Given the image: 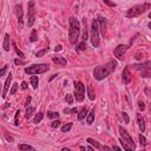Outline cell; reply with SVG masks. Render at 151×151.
Returning <instances> with one entry per match:
<instances>
[{"mask_svg": "<svg viewBox=\"0 0 151 151\" xmlns=\"http://www.w3.org/2000/svg\"><path fill=\"white\" fill-rule=\"evenodd\" d=\"M60 124H61V122L60 120H53L52 123H51V127H53V129H55V127H58V126H60Z\"/></svg>", "mask_w": 151, "mask_h": 151, "instance_id": "obj_30", "label": "cell"}, {"mask_svg": "<svg viewBox=\"0 0 151 151\" xmlns=\"http://www.w3.org/2000/svg\"><path fill=\"white\" fill-rule=\"evenodd\" d=\"M119 134H120V143H122V146H123V149L124 150H134L136 149V145H134V143H133V140H132V138H131V136L129 134V132L125 130V129H123L122 126H119Z\"/></svg>", "mask_w": 151, "mask_h": 151, "instance_id": "obj_3", "label": "cell"}, {"mask_svg": "<svg viewBox=\"0 0 151 151\" xmlns=\"http://www.w3.org/2000/svg\"><path fill=\"white\" fill-rule=\"evenodd\" d=\"M71 113H78V109L77 107H72L71 109Z\"/></svg>", "mask_w": 151, "mask_h": 151, "instance_id": "obj_44", "label": "cell"}, {"mask_svg": "<svg viewBox=\"0 0 151 151\" xmlns=\"http://www.w3.org/2000/svg\"><path fill=\"white\" fill-rule=\"evenodd\" d=\"M17 90H18V84H13V85H12V88H11V91H9V94H14V93L17 92Z\"/></svg>", "mask_w": 151, "mask_h": 151, "instance_id": "obj_33", "label": "cell"}, {"mask_svg": "<svg viewBox=\"0 0 151 151\" xmlns=\"http://www.w3.org/2000/svg\"><path fill=\"white\" fill-rule=\"evenodd\" d=\"M54 51H55V52H58V51H61V45H58V46L54 48Z\"/></svg>", "mask_w": 151, "mask_h": 151, "instance_id": "obj_45", "label": "cell"}, {"mask_svg": "<svg viewBox=\"0 0 151 151\" xmlns=\"http://www.w3.org/2000/svg\"><path fill=\"white\" fill-rule=\"evenodd\" d=\"M14 64H15V65H24L25 61H22V60H20V59H15V60H14Z\"/></svg>", "mask_w": 151, "mask_h": 151, "instance_id": "obj_40", "label": "cell"}, {"mask_svg": "<svg viewBox=\"0 0 151 151\" xmlns=\"http://www.w3.org/2000/svg\"><path fill=\"white\" fill-rule=\"evenodd\" d=\"M107 6H110V7H114L116 6V4L114 2H112V1H110V0H103Z\"/></svg>", "mask_w": 151, "mask_h": 151, "instance_id": "obj_38", "label": "cell"}, {"mask_svg": "<svg viewBox=\"0 0 151 151\" xmlns=\"http://www.w3.org/2000/svg\"><path fill=\"white\" fill-rule=\"evenodd\" d=\"M74 96L78 101H81L85 97V85L81 81H74Z\"/></svg>", "mask_w": 151, "mask_h": 151, "instance_id": "obj_8", "label": "cell"}, {"mask_svg": "<svg viewBox=\"0 0 151 151\" xmlns=\"http://www.w3.org/2000/svg\"><path fill=\"white\" fill-rule=\"evenodd\" d=\"M18 149L19 150H31V151H34V147L31 146V145H27V144H19Z\"/></svg>", "mask_w": 151, "mask_h": 151, "instance_id": "obj_23", "label": "cell"}, {"mask_svg": "<svg viewBox=\"0 0 151 151\" xmlns=\"http://www.w3.org/2000/svg\"><path fill=\"white\" fill-rule=\"evenodd\" d=\"M97 20H98V25L100 27V31H101L103 35H105V33H106V20H105V18L99 17Z\"/></svg>", "mask_w": 151, "mask_h": 151, "instance_id": "obj_14", "label": "cell"}, {"mask_svg": "<svg viewBox=\"0 0 151 151\" xmlns=\"http://www.w3.org/2000/svg\"><path fill=\"white\" fill-rule=\"evenodd\" d=\"M87 116V107H81V110H80V112H79V114H78V119L79 120H83L85 117Z\"/></svg>", "mask_w": 151, "mask_h": 151, "instance_id": "obj_20", "label": "cell"}, {"mask_svg": "<svg viewBox=\"0 0 151 151\" xmlns=\"http://www.w3.org/2000/svg\"><path fill=\"white\" fill-rule=\"evenodd\" d=\"M35 20V9H34V1L31 0L28 2V8H27V26L32 27Z\"/></svg>", "mask_w": 151, "mask_h": 151, "instance_id": "obj_9", "label": "cell"}, {"mask_svg": "<svg viewBox=\"0 0 151 151\" xmlns=\"http://www.w3.org/2000/svg\"><path fill=\"white\" fill-rule=\"evenodd\" d=\"M122 116H123V118H124V122H125L126 124H129V123H130V118H129L127 113H126V112H122Z\"/></svg>", "mask_w": 151, "mask_h": 151, "instance_id": "obj_35", "label": "cell"}, {"mask_svg": "<svg viewBox=\"0 0 151 151\" xmlns=\"http://www.w3.org/2000/svg\"><path fill=\"white\" fill-rule=\"evenodd\" d=\"M31 85L33 86V88H37L38 87V84H39V79H38V77L34 74V76H32L31 77Z\"/></svg>", "mask_w": 151, "mask_h": 151, "instance_id": "obj_22", "label": "cell"}, {"mask_svg": "<svg viewBox=\"0 0 151 151\" xmlns=\"http://www.w3.org/2000/svg\"><path fill=\"white\" fill-rule=\"evenodd\" d=\"M150 112H151V104H150Z\"/></svg>", "mask_w": 151, "mask_h": 151, "instance_id": "obj_53", "label": "cell"}, {"mask_svg": "<svg viewBox=\"0 0 151 151\" xmlns=\"http://www.w3.org/2000/svg\"><path fill=\"white\" fill-rule=\"evenodd\" d=\"M117 68V61L111 60L105 65L101 66H97L93 71V76L97 80H103L104 78H106L109 74H111L114 70Z\"/></svg>", "mask_w": 151, "mask_h": 151, "instance_id": "obj_1", "label": "cell"}, {"mask_svg": "<svg viewBox=\"0 0 151 151\" xmlns=\"http://www.w3.org/2000/svg\"><path fill=\"white\" fill-rule=\"evenodd\" d=\"M122 78H123V81H124V84H129V83L131 81V73H130L129 66H126V67L123 70V74H122Z\"/></svg>", "mask_w": 151, "mask_h": 151, "instance_id": "obj_12", "label": "cell"}, {"mask_svg": "<svg viewBox=\"0 0 151 151\" xmlns=\"http://www.w3.org/2000/svg\"><path fill=\"white\" fill-rule=\"evenodd\" d=\"M33 112H34V107H27V109H26V114H25V118L29 119Z\"/></svg>", "mask_w": 151, "mask_h": 151, "instance_id": "obj_26", "label": "cell"}, {"mask_svg": "<svg viewBox=\"0 0 151 151\" xmlns=\"http://www.w3.org/2000/svg\"><path fill=\"white\" fill-rule=\"evenodd\" d=\"M149 27H150V29H151V21L149 22Z\"/></svg>", "mask_w": 151, "mask_h": 151, "instance_id": "obj_51", "label": "cell"}, {"mask_svg": "<svg viewBox=\"0 0 151 151\" xmlns=\"http://www.w3.org/2000/svg\"><path fill=\"white\" fill-rule=\"evenodd\" d=\"M50 70V66L47 64H33L25 68V73L34 76V74H41Z\"/></svg>", "mask_w": 151, "mask_h": 151, "instance_id": "obj_4", "label": "cell"}, {"mask_svg": "<svg viewBox=\"0 0 151 151\" xmlns=\"http://www.w3.org/2000/svg\"><path fill=\"white\" fill-rule=\"evenodd\" d=\"M65 100L67 101V104H72V103H73V98H72V94H66V97H65Z\"/></svg>", "mask_w": 151, "mask_h": 151, "instance_id": "obj_34", "label": "cell"}, {"mask_svg": "<svg viewBox=\"0 0 151 151\" xmlns=\"http://www.w3.org/2000/svg\"><path fill=\"white\" fill-rule=\"evenodd\" d=\"M145 93H146V96H151V90L149 87H146L145 88Z\"/></svg>", "mask_w": 151, "mask_h": 151, "instance_id": "obj_43", "label": "cell"}, {"mask_svg": "<svg viewBox=\"0 0 151 151\" xmlns=\"http://www.w3.org/2000/svg\"><path fill=\"white\" fill-rule=\"evenodd\" d=\"M131 66H132V68L139 71L140 76L143 78L151 77V61H145V63H142V64H133Z\"/></svg>", "mask_w": 151, "mask_h": 151, "instance_id": "obj_7", "label": "cell"}, {"mask_svg": "<svg viewBox=\"0 0 151 151\" xmlns=\"http://www.w3.org/2000/svg\"><path fill=\"white\" fill-rule=\"evenodd\" d=\"M29 101H31V97H28V98L26 99V104H25V105H28V103H29Z\"/></svg>", "mask_w": 151, "mask_h": 151, "instance_id": "obj_46", "label": "cell"}, {"mask_svg": "<svg viewBox=\"0 0 151 151\" xmlns=\"http://www.w3.org/2000/svg\"><path fill=\"white\" fill-rule=\"evenodd\" d=\"M19 113H20V111L18 110V111L15 112V117H14V125H15V126L19 124V123H18V117H19Z\"/></svg>", "mask_w": 151, "mask_h": 151, "instance_id": "obj_37", "label": "cell"}, {"mask_svg": "<svg viewBox=\"0 0 151 151\" xmlns=\"http://www.w3.org/2000/svg\"><path fill=\"white\" fill-rule=\"evenodd\" d=\"M47 117L51 118V119L58 118V117H59V113H58V112H52V111H50V112H47Z\"/></svg>", "mask_w": 151, "mask_h": 151, "instance_id": "obj_29", "label": "cell"}, {"mask_svg": "<svg viewBox=\"0 0 151 151\" xmlns=\"http://www.w3.org/2000/svg\"><path fill=\"white\" fill-rule=\"evenodd\" d=\"M57 76H58V74H53V76H52V77H51V78H50V80H52V79H54V78H55V77H57Z\"/></svg>", "mask_w": 151, "mask_h": 151, "instance_id": "obj_49", "label": "cell"}, {"mask_svg": "<svg viewBox=\"0 0 151 151\" xmlns=\"http://www.w3.org/2000/svg\"><path fill=\"white\" fill-rule=\"evenodd\" d=\"M21 88H24V90L27 88V83H26V81H22V83H21Z\"/></svg>", "mask_w": 151, "mask_h": 151, "instance_id": "obj_42", "label": "cell"}, {"mask_svg": "<svg viewBox=\"0 0 151 151\" xmlns=\"http://www.w3.org/2000/svg\"><path fill=\"white\" fill-rule=\"evenodd\" d=\"M52 60H53V63L54 64H57V65H59V66H66V59L65 58H63V57H52Z\"/></svg>", "mask_w": 151, "mask_h": 151, "instance_id": "obj_15", "label": "cell"}, {"mask_svg": "<svg viewBox=\"0 0 151 151\" xmlns=\"http://www.w3.org/2000/svg\"><path fill=\"white\" fill-rule=\"evenodd\" d=\"M8 106H9V103H6V104L4 105V107H2V109H7Z\"/></svg>", "mask_w": 151, "mask_h": 151, "instance_id": "obj_47", "label": "cell"}, {"mask_svg": "<svg viewBox=\"0 0 151 151\" xmlns=\"http://www.w3.org/2000/svg\"><path fill=\"white\" fill-rule=\"evenodd\" d=\"M113 149H114V150H119L120 147H119V146H113Z\"/></svg>", "mask_w": 151, "mask_h": 151, "instance_id": "obj_50", "label": "cell"}, {"mask_svg": "<svg viewBox=\"0 0 151 151\" xmlns=\"http://www.w3.org/2000/svg\"><path fill=\"white\" fill-rule=\"evenodd\" d=\"M86 140H87V143H90V144H91L92 146H94L96 149H99V150H100V149H106V150H109V149H110V147H107V146H101V145H100L97 140H94L93 138H87Z\"/></svg>", "mask_w": 151, "mask_h": 151, "instance_id": "obj_16", "label": "cell"}, {"mask_svg": "<svg viewBox=\"0 0 151 151\" xmlns=\"http://www.w3.org/2000/svg\"><path fill=\"white\" fill-rule=\"evenodd\" d=\"M37 40H38V37H37V31H35V29H32L31 35H29V41L34 42V41H37Z\"/></svg>", "mask_w": 151, "mask_h": 151, "instance_id": "obj_25", "label": "cell"}, {"mask_svg": "<svg viewBox=\"0 0 151 151\" xmlns=\"http://www.w3.org/2000/svg\"><path fill=\"white\" fill-rule=\"evenodd\" d=\"M150 8V4H142V5H137L132 8H130L126 12V17L127 18H136L140 14H143L144 12H146Z\"/></svg>", "mask_w": 151, "mask_h": 151, "instance_id": "obj_6", "label": "cell"}, {"mask_svg": "<svg viewBox=\"0 0 151 151\" xmlns=\"http://www.w3.org/2000/svg\"><path fill=\"white\" fill-rule=\"evenodd\" d=\"M71 127H72V123H67L66 125H64L61 127V132H68L71 130Z\"/></svg>", "mask_w": 151, "mask_h": 151, "instance_id": "obj_27", "label": "cell"}, {"mask_svg": "<svg viewBox=\"0 0 151 151\" xmlns=\"http://www.w3.org/2000/svg\"><path fill=\"white\" fill-rule=\"evenodd\" d=\"M94 109H92L90 111V113H87V117H86V123L87 124H92L93 123V119H94Z\"/></svg>", "mask_w": 151, "mask_h": 151, "instance_id": "obj_19", "label": "cell"}, {"mask_svg": "<svg viewBox=\"0 0 151 151\" xmlns=\"http://www.w3.org/2000/svg\"><path fill=\"white\" fill-rule=\"evenodd\" d=\"M137 122H138V126H139L140 131L144 132L145 131V123H144V118L142 117L140 113H137Z\"/></svg>", "mask_w": 151, "mask_h": 151, "instance_id": "obj_18", "label": "cell"}, {"mask_svg": "<svg viewBox=\"0 0 151 151\" xmlns=\"http://www.w3.org/2000/svg\"><path fill=\"white\" fill-rule=\"evenodd\" d=\"M139 143H140V145H143V146L146 145V139H145V137H144L143 134H139Z\"/></svg>", "mask_w": 151, "mask_h": 151, "instance_id": "obj_31", "label": "cell"}, {"mask_svg": "<svg viewBox=\"0 0 151 151\" xmlns=\"http://www.w3.org/2000/svg\"><path fill=\"white\" fill-rule=\"evenodd\" d=\"M11 81H12V74L9 73L8 74V78L6 79V81H5V84H4V91H2V98H5L6 97V94H7V91H8V88H9V85H11Z\"/></svg>", "mask_w": 151, "mask_h": 151, "instance_id": "obj_13", "label": "cell"}, {"mask_svg": "<svg viewBox=\"0 0 151 151\" xmlns=\"http://www.w3.org/2000/svg\"><path fill=\"white\" fill-rule=\"evenodd\" d=\"M87 94H88V98H90L91 100H94L96 94H94V90H93V87H92L91 85L87 86Z\"/></svg>", "mask_w": 151, "mask_h": 151, "instance_id": "obj_21", "label": "cell"}, {"mask_svg": "<svg viewBox=\"0 0 151 151\" xmlns=\"http://www.w3.org/2000/svg\"><path fill=\"white\" fill-rule=\"evenodd\" d=\"M47 51H48V47H45L44 50H40V51H38V52L35 53V57H38V58H39V57H42V55H44V54H45Z\"/></svg>", "mask_w": 151, "mask_h": 151, "instance_id": "obj_28", "label": "cell"}, {"mask_svg": "<svg viewBox=\"0 0 151 151\" xmlns=\"http://www.w3.org/2000/svg\"><path fill=\"white\" fill-rule=\"evenodd\" d=\"M138 107H139V110L144 111V110H145V104H144V101L139 100V101H138Z\"/></svg>", "mask_w": 151, "mask_h": 151, "instance_id": "obj_36", "label": "cell"}, {"mask_svg": "<svg viewBox=\"0 0 151 151\" xmlns=\"http://www.w3.org/2000/svg\"><path fill=\"white\" fill-rule=\"evenodd\" d=\"M64 112H65V113H71V110H68V109H65V110H64Z\"/></svg>", "mask_w": 151, "mask_h": 151, "instance_id": "obj_48", "label": "cell"}, {"mask_svg": "<svg viewBox=\"0 0 151 151\" xmlns=\"http://www.w3.org/2000/svg\"><path fill=\"white\" fill-rule=\"evenodd\" d=\"M15 9V13H17V18H18V24H19V27L22 28L24 24H22V6L19 4V5H15L14 7Z\"/></svg>", "mask_w": 151, "mask_h": 151, "instance_id": "obj_11", "label": "cell"}, {"mask_svg": "<svg viewBox=\"0 0 151 151\" xmlns=\"http://www.w3.org/2000/svg\"><path fill=\"white\" fill-rule=\"evenodd\" d=\"M9 45H11V39H9V34L6 33L5 34V38H4V44H2V47L6 52L9 51Z\"/></svg>", "mask_w": 151, "mask_h": 151, "instance_id": "obj_17", "label": "cell"}, {"mask_svg": "<svg viewBox=\"0 0 151 151\" xmlns=\"http://www.w3.org/2000/svg\"><path fill=\"white\" fill-rule=\"evenodd\" d=\"M14 50H15V52H17V54H19V55H20L21 58L24 57V53H22V52H21V51H20V50H19V48H18V47L15 46V45H14Z\"/></svg>", "mask_w": 151, "mask_h": 151, "instance_id": "obj_39", "label": "cell"}, {"mask_svg": "<svg viewBox=\"0 0 151 151\" xmlns=\"http://www.w3.org/2000/svg\"><path fill=\"white\" fill-rule=\"evenodd\" d=\"M149 18H150V19H151V12H150V13H149Z\"/></svg>", "mask_w": 151, "mask_h": 151, "instance_id": "obj_52", "label": "cell"}, {"mask_svg": "<svg viewBox=\"0 0 151 151\" xmlns=\"http://www.w3.org/2000/svg\"><path fill=\"white\" fill-rule=\"evenodd\" d=\"M126 51H127V46L126 45H118L117 47H114L113 54H114V57H117V59L123 60Z\"/></svg>", "mask_w": 151, "mask_h": 151, "instance_id": "obj_10", "label": "cell"}, {"mask_svg": "<svg viewBox=\"0 0 151 151\" xmlns=\"http://www.w3.org/2000/svg\"><path fill=\"white\" fill-rule=\"evenodd\" d=\"M91 44L94 47H98L100 44V38H99V25L98 20L93 19L91 24Z\"/></svg>", "mask_w": 151, "mask_h": 151, "instance_id": "obj_5", "label": "cell"}, {"mask_svg": "<svg viewBox=\"0 0 151 151\" xmlns=\"http://www.w3.org/2000/svg\"><path fill=\"white\" fill-rule=\"evenodd\" d=\"M79 34H80V22L74 18L71 17L70 18V29H68V39L71 44H77L78 39H79Z\"/></svg>", "mask_w": 151, "mask_h": 151, "instance_id": "obj_2", "label": "cell"}, {"mask_svg": "<svg viewBox=\"0 0 151 151\" xmlns=\"http://www.w3.org/2000/svg\"><path fill=\"white\" fill-rule=\"evenodd\" d=\"M42 118H44V113H41V112H39L35 117H34V119H33V123H35V124H38V123H40L41 120H42Z\"/></svg>", "mask_w": 151, "mask_h": 151, "instance_id": "obj_24", "label": "cell"}, {"mask_svg": "<svg viewBox=\"0 0 151 151\" xmlns=\"http://www.w3.org/2000/svg\"><path fill=\"white\" fill-rule=\"evenodd\" d=\"M6 70H7V65H5V66L1 68V71H0V76H4L5 72H6Z\"/></svg>", "mask_w": 151, "mask_h": 151, "instance_id": "obj_41", "label": "cell"}, {"mask_svg": "<svg viewBox=\"0 0 151 151\" xmlns=\"http://www.w3.org/2000/svg\"><path fill=\"white\" fill-rule=\"evenodd\" d=\"M86 48V42L85 41H81L79 45H78V47H77V50H79V51H83V50H85Z\"/></svg>", "mask_w": 151, "mask_h": 151, "instance_id": "obj_32", "label": "cell"}]
</instances>
